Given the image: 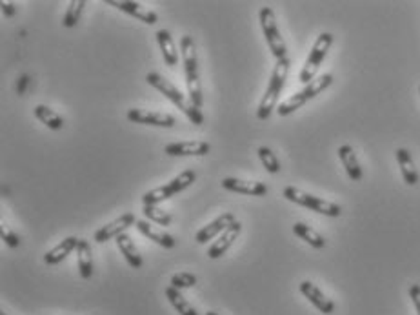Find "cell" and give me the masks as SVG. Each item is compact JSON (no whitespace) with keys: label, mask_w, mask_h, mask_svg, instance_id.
<instances>
[{"label":"cell","mask_w":420,"mask_h":315,"mask_svg":"<svg viewBox=\"0 0 420 315\" xmlns=\"http://www.w3.org/2000/svg\"><path fill=\"white\" fill-rule=\"evenodd\" d=\"M146 82H148L149 86H153L157 91H161L168 101H171V103H173L178 110L182 111L184 115H186L191 122L195 124V126H202L204 124L202 111H200L199 108L193 106L189 98H186V95L180 93V90H178L177 86L171 84L170 81H165L162 75H158V73L155 71L146 75Z\"/></svg>","instance_id":"cell-1"},{"label":"cell","mask_w":420,"mask_h":315,"mask_svg":"<svg viewBox=\"0 0 420 315\" xmlns=\"http://www.w3.org/2000/svg\"><path fill=\"white\" fill-rule=\"evenodd\" d=\"M180 52H182L184 71H186L187 93L191 104L195 108H202V86L199 77V59H197V46L191 35H184L180 39Z\"/></svg>","instance_id":"cell-2"},{"label":"cell","mask_w":420,"mask_h":315,"mask_svg":"<svg viewBox=\"0 0 420 315\" xmlns=\"http://www.w3.org/2000/svg\"><path fill=\"white\" fill-rule=\"evenodd\" d=\"M289 59H282L276 60L275 68H273L272 79H269V84H267V90L264 93L262 101H260V106L257 110V119L259 120H267L272 117L273 110L279 108V98L282 90H284L286 86V79H288L289 73Z\"/></svg>","instance_id":"cell-3"},{"label":"cell","mask_w":420,"mask_h":315,"mask_svg":"<svg viewBox=\"0 0 420 315\" xmlns=\"http://www.w3.org/2000/svg\"><path fill=\"white\" fill-rule=\"evenodd\" d=\"M195 179L197 173L193 170L180 171L175 179H171L170 183L164 184V186H158L155 188V190L146 192L144 195H142V202H144V206H158L161 202H164V200L171 199V197H175L177 193L184 192L186 188H189L191 184L195 183Z\"/></svg>","instance_id":"cell-4"},{"label":"cell","mask_w":420,"mask_h":315,"mask_svg":"<svg viewBox=\"0 0 420 315\" xmlns=\"http://www.w3.org/2000/svg\"><path fill=\"white\" fill-rule=\"evenodd\" d=\"M284 197L289 200V202H295L298 206H304V208L311 210V212L322 213V215H327V217H340L342 215V208L331 200L320 199V197H315L311 193H305L302 190L295 186L284 188Z\"/></svg>","instance_id":"cell-5"},{"label":"cell","mask_w":420,"mask_h":315,"mask_svg":"<svg viewBox=\"0 0 420 315\" xmlns=\"http://www.w3.org/2000/svg\"><path fill=\"white\" fill-rule=\"evenodd\" d=\"M259 21H260V26H262L264 37H266V42L267 46H269V50H272L273 57H275L276 60L288 59V47H286L284 39H282L279 26H276L275 11H273L272 8H260Z\"/></svg>","instance_id":"cell-6"},{"label":"cell","mask_w":420,"mask_h":315,"mask_svg":"<svg viewBox=\"0 0 420 315\" xmlns=\"http://www.w3.org/2000/svg\"><path fill=\"white\" fill-rule=\"evenodd\" d=\"M331 46H333V35L327 33V31L318 35V39L315 40L313 47H311L310 57H308L304 68H302L301 75H298V81L304 82V84H310V82L313 81L318 68L322 64V60L326 59L327 52L331 50Z\"/></svg>","instance_id":"cell-7"},{"label":"cell","mask_w":420,"mask_h":315,"mask_svg":"<svg viewBox=\"0 0 420 315\" xmlns=\"http://www.w3.org/2000/svg\"><path fill=\"white\" fill-rule=\"evenodd\" d=\"M127 120H132L135 124H146V126H158V128H173L175 126V117L170 113L136 110V108L127 110Z\"/></svg>","instance_id":"cell-8"},{"label":"cell","mask_w":420,"mask_h":315,"mask_svg":"<svg viewBox=\"0 0 420 315\" xmlns=\"http://www.w3.org/2000/svg\"><path fill=\"white\" fill-rule=\"evenodd\" d=\"M135 222H136V219L133 213H124V215L117 217L115 221L107 222L106 226H102L100 230L95 234L93 241L98 244L107 243V241H111V239H117L119 235L126 234L127 228H129V226H135Z\"/></svg>","instance_id":"cell-9"},{"label":"cell","mask_w":420,"mask_h":315,"mask_svg":"<svg viewBox=\"0 0 420 315\" xmlns=\"http://www.w3.org/2000/svg\"><path fill=\"white\" fill-rule=\"evenodd\" d=\"M209 149L211 146L206 141H182L164 146V154L171 157H204L209 154Z\"/></svg>","instance_id":"cell-10"},{"label":"cell","mask_w":420,"mask_h":315,"mask_svg":"<svg viewBox=\"0 0 420 315\" xmlns=\"http://www.w3.org/2000/svg\"><path fill=\"white\" fill-rule=\"evenodd\" d=\"M104 2H106L107 6L117 8L119 11H124V13L139 18L140 22L149 24V26H153V24H157L158 22V15L155 13L153 9H148L142 4H139V2H132V0H104Z\"/></svg>","instance_id":"cell-11"},{"label":"cell","mask_w":420,"mask_h":315,"mask_svg":"<svg viewBox=\"0 0 420 315\" xmlns=\"http://www.w3.org/2000/svg\"><path fill=\"white\" fill-rule=\"evenodd\" d=\"M237 221L235 219V215L231 212H224L222 215H218V217L215 219L213 222H209L208 226H204L202 230L197 231L195 235V241L199 244H206L209 243V241H213L215 237H218V235L222 234L224 230H228L229 226L233 224V222Z\"/></svg>","instance_id":"cell-12"},{"label":"cell","mask_w":420,"mask_h":315,"mask_svg":"<svg viewBox=\"0 0 420 315\" xmlns=\"http://www.w3.org/2000/svg\"><path fill=\"white\" fill-rule=\"evenodd\" d=\"M221 184L228 192L242 193V195L262 197L267 193V186L264 183H259V181H242L237 177H226Z\"/></svg>","instance_id":"cell-13"},{"label":"cell","mask_w":420,"mask_h":315,"mask_svg":"<svg viewBox=\"0 0 420 315\" xmlns=\"http://www.w3.org/2000/svg\"><path fill=\"white\" fill-rule=\"evenodd\" d=\"M298 288H301V294L304 295L318 311H322V314L326 315H331L335 311V302L331 301V299H327L326 295L322 294V290L318 288L317 285H313L311 281H302Z\"/></svg>","instance_id":"cell-14"},{"label":"cell","mask_w":420,"mask_h":315,"mask_svg":"<svg viewBox=\"0 0 420 315\" xmlns=\"http://www.w3.org/2000/svg\"><path fill=\"white\" fill-rule=\"evenodd\" d=\"M240 231H242V224L238 221H235L233 224L229 226L228 230L222 231V234L216 237L215 243L209 246V250H208L209 259H221V257L224 256L226 251L231 248V244L237 241V237L240 235Z\"/></svg>","instance_id":"cell-15"},{"label":"cell","mask_w":420,"mask_h":315,"mask_svg":"<svg viewBox=\"0 0 420 315\" xmlns=\"http://www.w3.org/2000/svg\"><path fill=\"white\" fill-rule=\"evenodd\" d=\"M135 226L140 234L144 235V237H148L149 241H153V243H157L158 246L165 248V250H171V248L175 246L173 235H170L165 230H161L157 226H151V222L136 221Z\"/></svg>","instance_id":"cell-16"},{"label":"cell","mask_w":420,"mask_h":315,"mask_svg":"<svg viewBox=\"0 0 420 315\" xmlns=\"http://www.w3.org/2000/svg\"><path fill=\"white\" fill-rule=\"evenodd\" d=\"M339 157L340 162L346 168V173L351 181H361L362 179V168L361 162H358V157H356L355 149L349 144H344L339 148Z\"/></svg>","instance_id":"cell-17"},{"label":"cell","mask_w":420,"mask_h":315,"mask_svg":"<svg viewBox=\"0 0 420 315\" xmlns=\"http://www.w3.org/2000/svg\"><path fill=\"white\" fill-rule=\"evenodd\" d=\"M397 161H399L400 171H402L404 183H406L407 186H416L420 177H419V171H416L415 168V162H413L412 154H409L406 148H399L397 149Z\"/></svg>","instance_id":"cell-18"},{"label":"cell","mask_w":420,"mask_h":315,"mask_svg":"<svg viewBox=\"0 0 420 315\" xmlns=\"http://www.w3.org/2000/svg\"><path fill=\"white\" fill-rule=\"evenodd\" d=\"M78 241H81V239L66 237L62 243H59L55 248H53V250L47 251L46 256H44V263L49 264V266H57V264H60L64 259H66V257L69 256V253H71L73 250H76V246H78Z\"/></svg>","instance_id":"cell-19"},{"label":"cell","mask_w":420,"mask_h":315,"mask_svg":"<svg viewBox=\"0 0 420 315\" xmlns=\"http://www.w3.org/2000/svg\"><path fill=\"white\" fill-rule=\"evenodd\" d=\"M76 264H78L82 279H89L93 275V251H91L89 241L86 239H81L78 246H76Z\"/></svg>","instance_id":"cell-20"},{"label":"cell","mask_w":420,"mask_h":315,"mask_svg":"<svg viewBox=\"0 0 420 315\" xmlns=\"http://www.w3.org/2000/svg\"><path fill=\"white\" fill-rule=\"evenodd\" d=\"M157 40H158V46H161L162 59H164L165 66L175 68V66L178 64V52H177V46H175L171 33L168 30H158Z\"/></svg>","instance_id":"cell-21"},{"label":"cell","mask_w":420,"mask_h":315,"mask_svg":"<svg viewBox=\"0 0 420 315\" xmlns=\"http://www.w3.org/2000/svg\"><path fill=\"white\" fill-rule=\"evenodd\" d=\"M117 246H119L120 253H122L124 259L127 260V264H129L132 268L136 270L142 266V257H140L139 250H136L135 243H133V239L129 237V235H119V237H117Z\"/></svg>","instance_id":"cell-22"},{"label":"cell","mask_w":420,"mask_h":315,"mask_svg":"<svg viewBox=\"0 0 420 315\" xmlns=\"http://www.w3.org/2000/svg\"><path fill=\"white\" fill-rule=\"evenodd\" d=\"M293 234L297 235V237H301L302 241H305L310 246L317 248V250L326 246V239L318 234L317 230H313L311 226L304 224V222H295V224H293Z\"/></svg>","instance_id":"cell-23"},{"label":"cell","mask_w":420,"mask_h":315,"mask_svg":"<svg viewBox=\"0 0 420 315\" xmlns=\"http://www.w3.org/2000/svg\"><path fill=\"white\" fill-rule=\"evenodd\" d=\"M165 297H168V301L171 302V307H173L180 315H199L195 308L191 307L189 302L186 301V297L180 294V290L173 288V286H168V288H165Z\"/></svg>","instance_id":"cell-24"},{"label":"cell","mask_w":420,"mask_h":315,"mask_svg":"<svg viewBox=\"0 0 420 315\" xmlns=\"http://www.w3.org/2000/svg\"><path fill=\"white\" fill-rule=\"evenodd\" d=\"M35 117H37L40 122L44 124V126H47L49 130H62L64 128V119L62 117L57 113V111L49 110L47 106H44V104H38V106H35Z\"/></svg>","instance_id":"cell-25"},{"label":"cell","mask_w":420,"mask_h":315,"mask_svg":"<svg viewBox=\"0 0 420 315\" xmlns=\"http://www.w3.org/2000/svg\"><path fill=\"white\" fill-rule=\"evenodd\" d=\"M331 84H333V75H331V73H324V75H320V77H315L310 84H305L302 93L305 95L308 101H311V98H315L317 95L322 93L324 90H327Z\"/></svg>","instance_id":"cell-26"},{"label":"cell","mask_w":420,"mask_h":315,"mask_svg":"<svg viewBox=\"0 0 420 315\" xmlns=\"http://www.w3.org/2000/svg\"><path fill=\"white\" fill-rule=\"evenodd\" d=\"M308 103V98H305V95L301 91H297V93H293L291 97L286 98V101H282V103L279 104V108H276V113H279L280 117H288L291 115V113H295L297 110H301L304 104Z\"/></svg>","instance_id":"cell-27"},{"label":"cell","mask_w":420,"mask_h":315,"mask_svg":"<svg viewBox=\"0 0 420 315\" xmlns=\"http://www.w3.org/2000/svg\"><path fill=\"white\" fill-rule=\"evenodd\" d=\"M86 8V0H71L68 6V11L64 15L62 26L64 28H75L82 17V11Z\"/></svg>","instance_id":"cell-28"},{"label":"cell","mask_w":420,"mask_h":315,"mask_svg":"<svg viewBox=\"0 0 420 315\" xmlns=\"http://www.w3.org/2000/svg\"><path fill=\"white\" fill-rule=\"evenodd\" d=\"M257 154H259L260 162H262V166L266 168L267 173H273V175L279 173V171H280V161L276 159V155L273 154L272 149L267 148V146H260Z\"/></svg>","instance_id":"cell-29"},{"label":"cell","mask_w":420,"mask_h":315,"mask_svg":"<svg viewBox=\"0 0 420 315\" xmlns=\"http://www.w3.org/2000/svg\"><path fill=\"white\" fill-rule=\"evenodd\" d=\"M142 213L146 215L149 222H157L158 226H170L171 224V215L165 210L158 208V206H144Z\"/></svg>","instance_id":"cell-30"},{"label":"cell","mask_w":420,"mask_h":315,"mask_svg":"<svg viewBox=\"0 0 420 315\" xmlns=\"http://www.w3.org/2000/svg\"><path fill=\"white\" fill-rule=\"evenodd\" d=\"M197 282H199V279H197L195 273L180 272V273H175V275L171 277L170 286H173V288L177 290H184V288H193Z\"/></svg>","instance_id":"cell-31"},{"label":"cell","mask_w":420,"mask_h":315,"mask_svg":"<svg viewBox=\"0 0 420 315\" xmlns=\"http://www.w3.org/2000/svg\"><path fill=\"white\" fill-rule=\"evenodd\" d=\"M0 239H2V241H4V243L8 244L9 248H18V246H21V237H18V235L15 234L11 228H8L4 222L0 224Z\"/></svg>","instance_id":"cell-32"},{"label":"cell","mask_w":420,"mask_h":315,"mask_svg":"<svg viewBox=\"0 0 420 315\" xmlns=\"http://www.w3.org/2000/svg\"><path fill=\"white\" fill-rule=\"evenodd\" d=\"M409 297H412L413 307H415L416 310V315H420V285L409 286Z\"/></svg>","instance_id":"cell-33"},{"label":"cell","mask_w":420,"mask_h":315,"mask_svg":"<svg viewBox=\"0 0 420 315\" xmlns=\"http://www.w3.org/2000/svg\"><path fill=\"white\" fill-rule=\"evenodd\" d=\"M28 82H30V75H22V77L18 79V84H17V93L18 95H24Z\"/></svg>","instance_id":"cell-34"},{"label":"cell","mask_w":420,"mask_h":315,"mask_svg":"<svg viewBox=\"0 0 420 315\" xmlns=\"http://www.w3.org/2000/svg\"><path fill=\"white\" fill-rule=\"evenodd\" d=\"M2 6V11H4L6 17H13L15 15V4L13 2H0Z\"/></svg>","instance_id":"cell-35"},{"label":"cell","mask_w":420,"mask_h":315,"mask_svg":"<svg viewBox=\"0 0 420 315\" xmlns=\"http://www.w3.org/2000/svg\"><path fill=\"white\" fill-rule=\"evenodd\" d=\"M206 315H218L216 311H206Z\"/></svg>","instance_id":"cell-36"},{"label":"cell","mask_w":420,"mask_h":315,"mask_svg":"<svg viewBox=\"0 0 420 315\" xmlns=\"http://www.w3.org/2000/svg\"><path fill=\"white\" fill-rule=\"evenodd\" d=\"M0 315H8V314H6V311H0Z\"/></svg>","instance_id":"cell-37"}]
</instances>
